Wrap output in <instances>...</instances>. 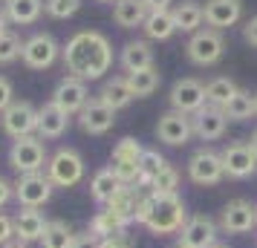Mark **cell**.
<instances>
[{"mask_svg":"<svg viewBox=\"0 0 257 248\" xmlns=\"http://www.w3.org/2000/svg\"><path fill=\"white\" fill-rule=\"evenodd\" d=\"M220 231L222 234H248L257 228V205L248 199H231L220 211Z\"/></svg>","mask_w":257,"mask_h":248,"instance_id":"9","label":"cell"},{"mask_svg":"<svg viewBox=\"0 0 257 248\" xmlns=\"http://www.w3.org/2000/svg\"><path fill=\"white\" fill-rule=\"evenodd\" d=\"M75 236L78 234H75L64 219H52V222L47 225L44 236H41V248H72Z\"/></svg>","mask_w":257,"mask_h":248,"instance_id":"30","label":"cell"},{"mask_svg":"<svg viewBox=\"0 0 257 248\" xmlns=\"http://www.w3.org/2000/svg\"><path fill=\"white\" fill-rule=\"evenodd\" d=\"M214 248H228V245H214Z\"/></svg>","mask_w":257,"mask_h":248,"instance_id":"53","label":"cell"},{"mask_svg":"<svg viewBox=\"0 0 257 248\" xmlns=\"http://www.w3.org/2000/svg\"><path fill=\"white\" fill-rule=\"evenodd\" d=\"M90 231H93L98 239H104V236H113V234H121V231H127V225L118 219L116 213H110L104 208V211H98L93 216V222H90Z\"/></svg>","mask_w":257,"mask_h":248,"instance_id":"33","label":"cell"},{"mask_svg":"<svg viewBox=\"0 0 257 248\" xmlns=\"http://www.w3.org/2000/svg\"><path fill=\"white\" fill-rule=\"evenodd\" d=\"M254 118H257V93H254Z\"/></svg>","mask_w":257,"mask_h":248,"instance_id":"51","label":"cell"},{"mask_svg":"<svg viewBox=\"0 0 257 248\" xmlns=\"http://www.w3.org/2000/svg\"><path fill=\"white\" fill-rule=\"evenodd\" d=\"M153 196V193H151ZM188 222V211H185V202L179 193H168V196H153V205H151V216L145 228L156 236H165V234H179L182 225Z\"/></svg>","mask_w":257,"mask_h":248,"instance_id":"2","label":"cell"},{"mask_svg":"<svg viewBox=\"0 0 257 248\" xmlns=\"http://www.w3.org/2000/svg\"><path fill=\"white\" fill-rule=\"evenodd\" d=\"M191 136H194V121L188 113L168 110L156 121V139L168 147H182V144L191 142Z\"/></svg>","mask_w":257,"mask_h":248,"instance_id":"11","label":"cell"},{"mask_svg":"<svg viewBox=\"0 0 257 248\" xmlns=\"http://www.w3.org/2000/svg\"><path fill=\"white\" fill-rule=\"evenodd\" d=\"M171 3H174V0H145V6H148L151 12H168V9H174Z\"/></svg>","mask_w":257,"mask_h":248,"instance_id":"47","label":"cell"},{"mask_svg":"<svg viewBox=\"0 0 257 248\" xmlns=\"http://www.w3.org/2000/svg\"><path fill=\"white\" fill-rule=\"evenodd\" d=\"M222 113H225L228 121H248V118H254V93L240 90L228 104L222 107Z\"/></svg>","mask_w":257,"mask_h":248,"instance_id":"32","label":"cell"},{"mask_svg":"<svg viewBox=\"0 0 257 248\" xmlns=\"http://www.w3.org/2000/svg\"><path fill=\"white\" fill-rule=\"evenodd\" d=\"M98 245H101V239H98L93 231L78 234V236H75V242H72V248H98Z\"/></svg>","mask_w":257,"mask_h":248,"instance_id":"45","label":"cell"},{"mask_svg":"<svg viewBox=\"0 0 257 248\" xmlns=\"http://www.w3.org/2000/svg\"><path fill=\"white\" fill-rule=\"evenodd\" d=\"M248 144H251V150H254V153H257V130L251 133V139H248Z\"/></svg>","mask_w":257,"mask_h":248,"instance_id":"50","label":"cell"},{"mask_svg":"<svg viewBox=\"0 0 257 248\" xmlns=\"http://www.w3.org/2000/svg\"><path fill=\"white\" fill-rule=\"evenodd\" d=\"M121 67L127 72H139V70H151L153 67V49L148 41H127L124 47H121Z\"/></svg>","mask_w":257,"mask_h":248,"instance_id":"24","label":"cell"},{"mask_svg":"<svg viewBox=\"0 0 257 248\" xmlns=\"http://www.w3.org/2000/svg\"><path fill=\"white\" fill-rule=\"evenodd\" d=\"M225 176V167H222V156L211 147H199L197 153H191L188 159V179L194 185L211 188V185H220Z\"/></svg>","mask_w":257,"mask_h":248,"instance_id":"8","label":"cell"},{"mask_svg":"<svg viewBox=\"0 0 257 248\" xmlns=\"http://www.w3.org/2000/svg\"><path fill=\"white\" fill-rule=\"evenodd\" d=\"M151 205H153V196L151 193H142L139 202H136V222L139 225L148 222V216H151Z\"/></svg>","mask_w":257,"mask_h":248,"instance_id":"42","label":"cell"},{"mask_svg":"<svg viewBox=\"0 0 257 248\" xmlns=\"http://www.w3.org/2000/svg\"><path fill=\"white\" fill-rule=\"evenodd\" d=\"M9 239H15V216L0 213V248L6 245Z\"/></svg>","mask_w":257,"mask_h":248,"instance_id":"43","label":"cell"},{"mask_svg":"<svg viewBox=\"0 0 257 248\" xmlns=\"http://www.w3.org/2000/svg\"><path fill=\"white\" fill-rule=\"evenodd\" d=\"M142 153H145V147H142L139 139L124 136V139L113 147V156H110V159H142Z\"/></svg>","mask_w":257,"mask_h":248,"instance_id":"38","label":"cell"},{"mask_svg":"<svg viewBox=\"0 0 257 248\" xmlns=\"http://www.w3.org/2000/svg\"><path fill=\"white\" fill-rule=\"evenodd\" d=\"M176 248H185V245H179V242H176Z\"/></svg>","mask_w":257,"mask_h":248,"instance_id":"54","label":"cell"},{"mask_svg":"<svg viewBox=\"0 0 257 248\" xmlns=\"http://www.w3.org/2000/svg\"><path fill=\"white\" fill-rule=\"evenodd\" d=\"M243 41L248 44V47L257 49V15L245 21V26H243Z\"/></svg>","mask_w":257,"mask_h":248,"instance_id":"44","label":"cell"},{"mask_svg":"<svg viewBox=\"0 0 257 248\" xmlns=\"http://www.w3.org/2000/svg\"><path fill=\"white\" fill-rule=\"evenodd\" d=\"M98 3H116V0H98Z\"/></svg>","mask_w":257,"mask_h":248,"instance_id":"52","label":"cell"},{"mask_svg":"<svg viewBox=\"0 0 257 248\" xmlns=\"http://www.w3.org/2000/svg\"><path fill=\"white\" fill-rule=\"evenodd\" d=\"M0 124L9 139H24V136H38V107L29 101H18L0 113Z\"/></svg>","mask_w":257,"mask_h":248,"instance_id":"6","label":"cell"},{"mask_svg":"<svg viewBox=\"0 0 257 248\" xmlns=\"http://www.w3.org/2000/svg\"><path fill=\"white\" fill-rule=\"evenodd\" d=\"M3 3H6V0H3Z\"/></svg>","mask_w":257,"mask_h":248,"instance_id":"55","label":"cell"},{"mask_svg":"<svg viewBox=\"0 0 257 248\" xmlns=\"http://www.w3.org/2000/svg\"><path fill=\"white\" fill-rule=\"evenodd\" d=\"M139 196H142L139 188H133V185H121V190L107 202L104 208L110 213H116L124 225H130V222H136V202H139Z\"/></svg>","mask_w":257,"mask_h":248,"instance_id":"25","label":"cell"},{"mask_svg":"<svg viewBox=\"0 0 257 248\" xmlns=\"http://www.w3.org/2000/svg\"><path fill=\"white\" fill-rule=\"evenodd\" d=\"M185 55L194 67H214L220 64L222 55H225V41H222V32L211 29V26H202L194 35L188 38L185 44Z\"/></svg>","mask_w":257,"mask_h":248,"instance_id":"3","label":"cell"},{"mask_svg":"<svg viewBox=\"0 0 257 248\" xmlns=\"http://www.w3.org/2000/svg\"><path fill=\"white\" fill-rule=\"evenodd\" d=\"M21 52H24V44H21V38L15 35V32H3L0 35V64L3 67L15 64V61L21 58Z\"/></svg>","mask_w":257,"mask_h":248,"instance_id":"36","label":"cell"},{"mask_svg":"<svg viewBox=\"0 0 257 248\" xmlns=\"http://www.w3.org/2000/svg\"><path fill=\"white\" fill-rule=\"evenodd\" d=\"M176 190H179V170L168 162V165L153 176L151 193H153V196H168V193H176Z\"/></svg>","mask_w":257,"mask_h":248,"instance_id":"34","label":"cell"},{"mask_svg":"<svg viewBox=\"0 0 257 248\" xmlns=\"http://www.w3.org/2000/svg\"><path fill=\"white\" fill-rule=\"evenodd\" d=\"M118 190H121V182L116 179V173H113L110 167H101L93 176V182H90V193H93V199L98 202V205H107Z\"/></svg>","mask_w":257,"mask_h":248,"instance_id":"28","label":"cell"},{"mask_svg":"<svg viewBox=\"0 0 257 248\" xmlns=\"http://www.w3.org/2000/svg\"><path fill=\"white\" fill-rule=\"evenodd\" d=\"M225 176L231 179H248L257 173V153L251 150L248 142H231L220 150Z\"/></svg>","mask_w":257,"mask_h":248,"instance_id":"12","label":"cell"},{"mask_svg":"<svg viewBox=\"0 0 257 248\" xmlns=\"http://www.w3.org/2000/svg\"><path fill=\"white\" fill-rule=\"evenodd\" d=\"M171 12H174L176 32L194 35V32L202 29V24H205V9H202V3H197V0H182V3H176Z\"/></svg>","mask_w":257,"mask_h":248,"instance_id":"23","label":"cell"},{"mask_svg":"<svg viewBox=\"0 0 257 248\" xmlns=\"http://www.w3.org/2000/svg\"><path fill=\"white\" fill-rule=\"evenodd\" d=\"M90 101V90H87V81L75 78V75H67L55 84L52 90V104H58L64 113L70 116H78L84 110V104Z\"/></svg>","mask_w":257,"mask_h":248,"instance_id":"15","label":"cell"},{"mask_svg":"<svg viewBox=\"0 0 257 248\" xmlns=\"http://www.w3.org/2000/svg\"><path fill=\"white\" fill-rule=\"evenodd\" d=\"M110 170L116 173L121 185H136V179L142 173V162L139 159H110Z\"/></svg>","mask_w":257,"mask_h":248,"instance_id":"35","label":"cell"},{"mask_svg":"<svg viewBox=\"0 0 257 248\" xmlns=\"http://www.w3.org/2000/svg\"><path fill=\"white\" fill-rule=\"evenodd\" d=\"M171 110H179V113H188V116H194L197 110L208 104V98H205V84L199 81V78H179V81L171 87Z\"/></svg>","mask_w":257,"mask_h":248,"instance_id":"13","label":"cell"},{"mask_svg":"<svg viewBox=\"0 0 257 248\" xmlns=\"http://www.w3.org/2000/svg\"><path fill=\"white\" fill-rule=\"evenodd\" d=\"M70 127V113H64L58 104L47 101L38 107V136L41 139H61Z\"/></svg>","mask_w":257,"mask_h":248,"instance_id":"19","label":"cell"},{"mask_svg":"<svg viewBox=\"0 0 257 248\" xmlns=\"http://www.w3.org/2000/svg\"><path fill=\"white\" fill-rule=\"evenodd\" d=\"M52 190L55 185L49 182V176L44 170L38 173H21L15 182V199L21 208H44L52 199Z\"/></svg>","mask_w":257,"mask_h":248,"instance_id":"7","label":"cell"},{"mask_svg":"<svg viewBox=\"0 0 257 248\" xmlns=\"http://www.w3.org/2000/svg\"><path fill=\"white\" fill-rule=\"evenodd\" d=\"M61 55V47L55 44V38L49 32H35L32 38L24 41V52H21V61H24L29 70H49Z\"/></svg>","mask_w":257,"mask_h":248,"instance_id":"10","label":"cell"},{"mask_svg":"<svg viewBox=\"0 0 257 248\" xmlns=\"http://www.w3.org/2000/svg\"><path fill=\"white\" fill-rule=\"evenodd\" d=\"M12 101H15V87H12V81H9L6 75H0V113L12 104Z\"/></svg>","mask_w":257,"mask_h":248,"instance_id":"41","label":"cell"},{"mask_svg":"<svg viewBox=\"0 0 257 248\" xmlns=\"http://www.w3.org/2000/svg\"><path fill=\"white\" fill-rule=\"evenodd\" d=\"M78 124H81L84 133H90V136H104V133L113 130V124H116V110H110L104 101H98V98H90L84 110L78 113Z\"/></svg>","mask_w":257,"mask_h":248,"instance_id":"16","label":"cell"},{"mask_svg":"<svg viewBox=\"0 0 257 248\" xmlns=\"http://www.w3.org/2000/svg\"><path fill=\"white\" fill-rule=\"evenodd\" d=\"M98 101H104L110 110H124V107L133 101V93H130V84H127V75H113L101 84V90L95 95Z\"/></svg>","mask_w":257,"mask_h":248,"instance_id":"21","label":"cell"},{"mask_svg":"<svg viewBox=\"0 0 257 248\" xmlns=\"http://www.w3.org/2000/svg\"><path fill=\"white\" fill-rule=\"evenodd\" d=\"M6 26H9V15H6V9H3V6H0V35H3V32H9Z\"/></svg>","mask_w":257,"mask_h":248,"instance_id":"48","label":"cell"},{"mask_svg":"<svg viewBox=\"0 0 257 248\" xmlns=\"http://www.w3.org/2000/svg\"><path fill=\"white\" fill-rule=\"evenodd\" d=\"M127 84H130V93L133 98H148L159 90V84H162V75L156 67L151 70H139V72H127Z\"/></svg>","mask_w":257,"mask_h":248,"instance_id":"29","label":"cell"},{"mask_svg":"<svg viewBox=\"0 0 257 248\" xmlns=\"http://www.w3.org/2000/svg\"><path fill=\"white\" fill-rule=\"evenodd\" d=\"M3 248H29V242H24V239H18V236H15V239H9Z\"/></svg>","mask_w":257,"mask_h":248,"instance_id":"49","label":"cell"},{"mask_svg":"<svg viewBox=\"0 0 257 248\" xmlns=\"http://www.w3.org/2000/svg\"><path fill=\"white\" fill-rule=\"evenodd\" d=\"M237 93H240V87H237V81L228 78V75H217V78H211V81L205 84V98H208V104L220 107V110L228 104Z\"/></svg>","mask_w":257,"mask_h":248,"instance_id":"27","label":"cell"},{"mask_svg":"<svg viewBox=\"0 0 257 248\" xmlns=\"http://www.w3.org/2000/svg\"><path fill=\"white\" fill-rule=\"evenodd\" d=\"M61 58L70 75L81 81H98L113 67V44L95 29H81L67 41V47L61 49Z\"/></svg>","mask_w":257,"mask_h":248,"instance_id":"1","label":"cell"},{"mask_svg":"<svg viewBox=\"0 0 257 248\" xmlns=\"http://www.w3.org/2000/svg\"><path fill=\"white\" fill-rule=\"evenodd\" d=\"M47 176L55 188H72L84 179V159L75 147H58L47 162Z\"/></svg>","mask_w":257,"mask_h":248,"instance_id":"4","label":"cell"},{"mask_svg":"<svg viewBox=\"0 0 257 248\" xmlns=\"http://www.w3.org/2000/svg\"><path fill=\"white\" fill-rule=\"evenodd\" d=\"M151 9L145 6V0H116L113 3V21L121 29H136V26H145Z\"/></svg>","mask_w":257,"mask_h":248,"instance_id":"22","label":"cell"},{"mask_svg":"<svg viewBox=\"0 0 257 248\" xmlns=\"http://www.w3.org/2000/svg\"><path fill=\"white\" fill-rule=\"evenodd\" d=\"M139 162H142V170H145V173H151V176H156V173L168 165V159H165L159 150H153V147H145V153H142Z\"/></svg>","mask_w":257,"mask_h":248,"instance_id":"39","label":"cell"},{"mask_svg":"<svg viewBox=\"0 0 257 248\" xmlns=\"http://www.w3.org/2000/svg\"><path fill=\"white\" fill-rule=\"evenodd\" d=\"M3 9L9 15V24L29 26L44 15V0H6Z\"/></svg>","mask_w":257,"mask_h":248,"instance_id":"26","label":"cell"},{"mask_svg":"<svg viewBox=\"0 0 257 248\" xmlns=\"http://www.w3.org/2000/svg\"><path fill=\"white\" fill-rule=\"evenodd\" d=\"M98 248H133V236L124 234V231L121 234H113V236H104Z\"/></svg>","mask_w":257,"mask_h":248,"instance_id":"40","label":"cell"},{"mask_svg":"<svg viewBox=\"0 0 257 248\" xmlns=\"http://www.w3.org/2000/svg\"><path fill=\"white\" fill-rule=\"evenodd\" d=\"M142 29H145V35L151 38V41H168V38L176 32L174 12H171V9H168V12H151Z\"/></svg>","mask_w":257,"mask_h":248,"instance_id":"31","label":"cell"},{"mask_svg":"<svg viewBox=\"0 0 257 248\" xmlns=\"http://www.w3.org/2000/svg\"><path fill=\"white\" fill-rule=\"evenodd\" d=\"M12 199H15V182L0 176V208H3L6 202H12Z\"/></svg>","mask_w":257,"mask_h":248,"instance_id":"46","label":"cell"},{"mask_svg":"<svg viewBox=\"0 0 257 248\" xmlns=\"http://www.w3.org/2000/svg\"><path fill=\"white\" fill-rule=\"evenodd\" d=\"M191 121H194V136H197L199 142H217V139L225 136V127H228L225 113H222L220 107H211V104L197 110L191 116Z\"/></svg>","mask_w":257,"mask_h":248,"instance_id":"17","label":"cell"},{"mask_svg":"<svg viewBox=\"0 0 257 248\" xmlns=\"http://www.w3.org/2000/svg\"><path fill=\"white\" fill-rule=\"evenodd\" d=\"M47 225H49V219L38 208H21L15 213V236L24 239V242H41Z\"/></svg>","mask_w":257,"mask_h":248,"instance_id":"20","label":"cell"},{"mask_svg":"<svg viewBox=\"0 0 257 248\" xmlns=\"http://www.w3.org/2000/svg\"><path fill=\"white\" fill-rule=\"evenodd\" d=\"M217 231H220V225L214 222L211 216L194 213V216H188V222L182 225V231H179V245H185V248H214L217 245Z\"/></svg>","mask_w":257,"mask_h":248,"instance_id":"14","label":"cell"},{"mask_svg":"<svg viewBox=\"0 0 257 248\" xmlns=\"http://www.w3.org/2000/svg\"><path fill=\"white\" fill-rule=\"evenodd\" d=\"M81 9V0H44V12L55 21H67Z\"/></svg>","mask_w":257,"mask_h":248,"instance_id":"37","label":"cell"},{"mask_svg":"<svg viewBox=\"0 0 257 248\" xmlns=\"http://www.w3.org/2000/svg\"><path fill=\"white\" fill-rule=\"evenodd\" d=\"M47 147L41 136H24V139H15L9 147V165L18 173H38L47 165Z\"/></svg>","mask_w":257,"mask_h":248,"instance_id":"5","label":"cell"},{"mask_svg":"<svg viewBox=\"0 0 257 248\" xmlns=\"http://www.w3.org/2000/svg\"><path fill=\"white\" fill-rule=\"evenodd\" d=\"M202 9H205V26L222 32L228 26L240 24V18H243V0H205Z\"/></svg>","mask_w":257,"mask_h":248,"instance_id":"18","label":"cell"}]
</instances>
